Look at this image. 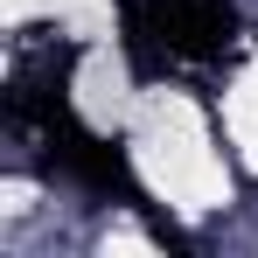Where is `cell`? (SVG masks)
Returning a JSON list of instances; mask_svg holds the SVG:
<instances>
[{
  "instance_id": "cell-1",
  "label": "cell",
  "mask_w": 258,
  "mask_h": 258,
  "mask_svg": "<svg viewBox=\"0 0 258 258\" xmlns=\"http://www.w3.org/2000/svg\"><path fill=\"white\" fill-rule=\"evenodd\" d=\"M126 49L140 70L161 63H210L237 42V7L230 0H126Z\"/></svg>"
}]
</instances>
